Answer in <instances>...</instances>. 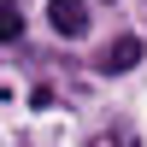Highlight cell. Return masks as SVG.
Segmentation results:
<instances>
[{"label":"cell","instance_id":"obj_1","mask_svg":"<svg viewBox=\"0 0 147 147\" xmlns=\"http://www.w3.org/2000/svg\"><path fill=\"white\" fill-rule=\"evenodd\" d=\"M47 18L65 41H82L88 35V0H47Z\"/></svg>","mask_w":147,"mask_h":147},{"label":"cell","instance_id":"obj_3","mask_svg":"<svg viewBox=\"0 0 147 147\" xmlns=\"http://www.w3.org/2000/svg\"><path fill=\"white\" fill-rule=\"evenodd\" d=\"M18 35H24V12H18V0H0V47L18 41Z\"/></svg>","mask_w":147,"mask_h":147},{"label":"cell","instance_id":"obj_2","mask_svg":"<svg viewBox=\"0 0 147 147\" xmlns=\"http://www.w3.org/2000/svg\"><path fill=\"white\" fill-rule=\"evenodd\" d=\"M136 59H141V41H136V35H118V41L106 47L100 71H106V77H124V71H136Z\"/></svg>","mask_w":147,"mask_h":147}]
</instances>
